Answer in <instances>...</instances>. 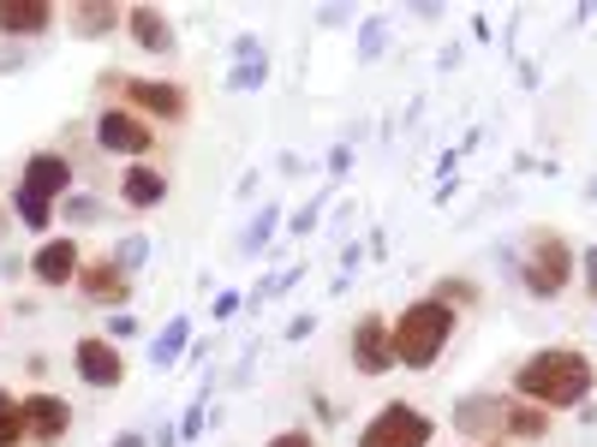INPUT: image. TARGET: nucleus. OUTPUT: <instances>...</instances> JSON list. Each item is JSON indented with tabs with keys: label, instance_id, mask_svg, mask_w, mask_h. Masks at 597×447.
<instances>
[{
	"label": "nucleus",
	"instance_id": "nucleus-11",
	"mask_svg": "<svg viewBox=\"0 0 597 447\" xmlns=\"http://www.w3.org/2000/svg\"><path fill=\"white\" fill-rule=\"evenodd\" d=\"M72 268H79V245H72V239H60V245H43V251H36V280H43V287H67Z\"/></svg>",
	"mask_w": 597,
	"mask_h": 447
},
{
	"label": "nucleus",
	"instance_id": "nucleus-15",
	"mask_svg": "<svg viewBox=\"0 0 597 447\" xmlns=\"http://www.w3.org/2000/svg\"><path fill=\"white\" fill-rule=\"evenodd\" d=\"M132 36L144 48H162V55H168L174 48V31H168V19H162V12H150V7H132Z\"/></svg>",
	"mask_w": 597,
	"mask_h": 447
},
{
	"label": "nucleus",
	"instance_id": "nucleus-21",
	"mask_svg": "<svg viewBox=\"0 0 597 447\" xmlns=\"http://www.w3.org/2000/svg\"><path fill=\"white\" fill-rule=\"evenodd\" d=\"M270 447H311V436H305V430H287V436H275Z\"/></svg>",
	"mask_w": 597,
	"mask_h": 447
},
{
	"label": "nucleus",
	"instance_id": "nucleus-8",
	"mask_svg": "<svg viewBox=\"0 0 597 447\" xmlns=\"http://www.w3.org/2000/svg\"><path fill=\"white\" fill-rule=\"evenodd\" d=\"M19 412H24V436H36V442L67 436V424H72V406H67V400H55V394H31V400H24Z\"/></svg>",
	"mask_w": 597,
	"mask_h": 447
},
{
	"label": "nucleus",
	"instance_id": "nucleus-5",
	"mask_svg": "<svg viewBox=\"0 0 597 447\" xmlns=\"http://www.w3.org/2000/svg\"><path fill=\"white\" fill-rule=\"evenodd\" d=\"M353 364H359L365 376H383V370L395 364V335L383 328V316H365V323L353 328Z\"/></svg>",
	"mask_w": 597,
	"mask_h": 447
},
{
	"label": "nucleus",
	"instance_id": "nucleus-4",
	"mask_svg": "<svg viewBox=\"0 0 597 447\" xmlns=\"http://www.w3.org/2000/svg\"><path fill=\"white\" fill-rule=\"evenodd\" d=\"M526 287L538 292V299H556V292L568 287V245L556 233L538 239V251H532V268H526Z\"/></svg>",
	"mask_w": 597,
	"mask_h": 447
},
{
	"label": "nucleus",
	"instance_id": "nucleus-17",
	"mask_svg": "<svg viewBox=\"0 0 597 447\" xmlns=\"http://www.w3.org/2000/svg\"><path fill=\"white\" fill-rule=\"evenodd\" d=\"M12 442H24V412L12 406V394L0 388V447H12Z\"/></svg>",
	"mask_w": 597,
	"mask_h": 447
},
{
	"label": "nucleus",
	"instance_id": "nucleus-18",
	"mask_svg": "<svg viewBox=\"0 0 597 447\" xmlns=\"http://www.w3.org/2000/svg\"><path fill=\"white\" fill-rule=\"evenodd\" d=\"M508 430H514V436H544L550 418H544V406L538 412H532V406H514V412H508Z\"/></svg>",
	"mask_w": 597,
	"mask_h": 447
},
{
	"label": "nucleus",
	"instance_id": "nucleus-7",
	"mask_svg": "<svg viewBox=\"0 0 597 447\" xmlns=\"http://www.w3.org/2000/svg\"><path fill=\"white\" fill-rule=\"evenodd\" d=\"M72 358H79V376L91 382V388H120L126 364H120V352H114L102 335H84V340H79V352H72Z\"/></svg>",
	"mask_w": 597,
	"mask_h": 447
},
{
	"label": "nucleus",
	"instance_id": "nucleus-9",
	"mask_svg": "<svg viewBox=\"0 0 597 447\" xmlns=\"http://www.w3.org/2000/svg\"><path fill=\"white\" fill-rule=\"evenodd\" d=\"M126 89H132V101H138V108L162 113V120H180V113H186V89H180V84H150V78H132Z\"/></svg>",
	"mask_w": 597,
	"mask_h": 447
},
{
	"label": "nucleus",
	"instance_id": "nucleus-16",
	"mask_svg": "<svg viewBox=\"0 0 597 447\" xmlns=\"http://www.w3.org/2000/svg\"><path fill=\"white\" fill-rule=\"evenodd\" d=\"M114 19H120L114 7H84V12H72V31H79V36H102V31H114Z\"/></svg>",
	"mask_w": 597,
	"mask_h": 447
},
{
	"label": "nucleus",
	"instance_id": "nucleus-10",
	"mask_svg": "<svg viewBox=\"0 0 597 447\" xmlns=\"http://www.w3.org/2000/svg\"><path fill=\"white\" fill-rule=\"evenodd\" d=\"M55 24V12L43 7V0H7L0 7V31L7 36H36V31H48Z\"/></svg>",
	"mask_w": 597,
	"mask_h": 447
},
{
	"label": "nucleus",
	"instance_id": "nucleus-13",
	"mask_svg": "<svg viewBox=\"0 0 597 447\" xmlns=\"http://www.w3.org/2000/svg\"><path fill=\"white\" fill-rule=\"evenodd\" d=\"M67 179H72V168L60 156H31V168H24V185H31L36 197H60Z\"/></svg>",
	"mask_w": 597,
	"mask_h": 447
},
{
	"label": "nucleus",
	"instance_id": "nucleus-19",
	"mask_svg": "<svg viewBox=\"0 0 597 447\" xmlns=\"http://www.w3.org/2000/svg\"><path fill=\"white\" fill-rule=\"evenodd\" d=\"M19 215H24V227H48V197H36L31 185H19Z\"/></svg>",
	"mask_w": 597,
	"mask_h": 447
},
{
	"label": "nucleus",
	"instance_id": "nucleus-6",
	"mask_svg": "<svg viewBox=\"0 0 597 447\" xmlns=\"http://www.w3.org/2000/svg\"><path fill=\"white\" fill-rule=\"evenodd\" d=\"M96 144L114 149V156H144V149H150V125L132 120L126 108H108V113L96 120Z\"/></svg>",
	"mask_w": 597,
	"mask_h": 447
},
{
	"label": "nucleus",
	"instance_id": "nucleus-20",
	"mask_svg": "<svg viewBox=\"0 0 597 447\" xmlns=\"http://www.w3.org/2000/svg\"><path fill=\"white\" fill-rule=\"evenodd\" d=\"M180 340H186V323H174L168 335H162V347H156V364H174V358H180Z\"/></svg>",
	"mask_w": 597,
	"mask_h": 447
},
{
	"label": "nucleus",
	"instance_id": "nucleus-3",
	"mask_svg": "<svg viewBox=\"0 0 597 447\" xmlns=\"http://www.w3.org/2000/svg\"><path fill=\"white\" fill-rule=\"evenodd\" d=\"M425 436H430V418H418L413 406H389L359 436V447H425Z\"/></svg>",
	"mask_w": 597,
	"mask_h": 447
},
{
	"label": "nucleus",
	"instance_id": "nucleus-12",
	"mask_svg": "<svg viewBox=\"0 0 597 447\" xmlns=\"http://www.w3.org/2000/svg\"><path fill=\"white\" fill-rule=\"evenodd\" d=\"M120 197L132 203V209H156V203L168 197V179H162L156 168H132L120 179Z\"/></svg>",
	"mask_w": 597,
	"mask_h": 447
},
{
	"label": "nucleus",
	"instance_id": "nucleus-2",
	"mask_svg": "<svg viewBox=\"0 0 597 447\" xmlns=\"http://www.w3.org/2000/svg\"><path fill=\"white\" fill-rule=\"evenodd\" d=\"M449 328H454V316H449V304H442V299L413 304V311L395 323V358H401V364H413V370H430L442 358Z\"/></svg>",
	"mask_w": 597,
	"mask_h": 447
},
{
	"label": "nucleus",
	"instance_id": "nucleus-1",
	"mask_svg": "<svg viewBox=\"0 0 597 447\" xmlns=\"http://www.w3.org/2000/svg\"><path fill=\"white\" fill-rule=\"evenodd\" d=\"M514 388L526 394V400H538V406H574V400H586V394H592V358H580V352H538V358L520 364Z\"/></svg>",
	"mask_w": 597,
	"mask_h": 447
},
{
	"label": "nucleus",
	"instance_id": "nucleus-14",
	"mask_svg": "<svg viewBox=\"0 0 597 447\" xmlns=\"http://www.w3.org/2000/svg\"><path fill=\"white\" fill-rule=\"evenodd\" d=\"M84 299H91V304H120L126 299V275H120V268H108V263H96L91 275H84Z\"/></svg>",
	"mask_w": 597,
	"mask_h": 447
},
{
	"label": "nucleus",
	"instance_id": "nucleus-22",
	"mask_svg": "<svg viewBox=\"0 0 597 447\" xmlns=\"http://www.w3.org/2000/svg\"><path fill=\"white\" fill-rule=\"evenodd\" d=\"M114 447H144V442H138V436H120V442H114Z\"/></svg>",
	"mask_w": 597,
	"mask_h": 447
}]
</instances>
